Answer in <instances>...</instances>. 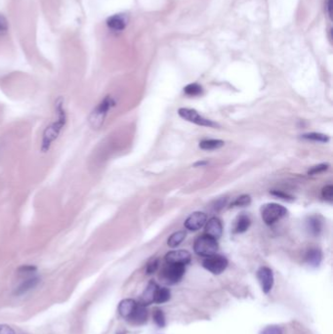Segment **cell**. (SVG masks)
<instances>
[{"label": "cell", "instance_id": "cell-1", "mask_svg": "<svg viewBox=\"0 0 333 334\" xmlns=\"http://www.w3.org/2000/svg\"><path fill=\"white\" fill-rule=\"evenodd\" d=\"M54 107H55V118L49 126H46L42 134L40 151L44 154L50 151L51 147L62 133L63 129L65 128L68 121V115L65 107V101L62 97H59L55 101Z\"/></svg>", "mask_w": 333, "mask_h": 334}, {"label": "cell", "instance_id": "cell-2", "mask_svg": "<svg viewBox=\"0 0 333 334\" xmlns=\"http://www.w3.org/2000/svg\"><path fill=\"white\" fill-rule=\"evenodd\" d=\"M115 99L112 96L108 95L104 97V99L96 105L89 115L88 122L90 126L95 130L100 129L104 124L110 111L115 107Z\"/></svg>", "mask_w": 333, "mask_h": 334}, {"label": "cell", "instance_id": "cell-3", "mask_svg": "<svg viewBox=\"0 0 333 334\" xmlns=\"http://www.w3.org/2000/svg\"><path fill=\"white\" fill-rule=\"evenodd\" d=\"M219 249V244L217 240L207 236L202 235L198 237L194 243V251L202 257H209L217 253Z\"/></svg>", "mask_w": 333, "mask_h": 334}, {"label": "cell", "instance_id": "cell-4", "mask_svg": "<svg viewBox=\"0 0 333 334\" xmlns=\"http://www.w3.org/2000/svg\"><path fill=\"white\" fill-rule=\"evenodd\" d=\"M287 209L279 203H267L261 208V216L265 224L271 226L285 217Z\"/></svg>", "mask_w": 333, "mask_h": 334}, {"label": "cell", "instance_id": "cell-5", "mask_svg": "<svg viewBox=\"0 0 333 334\" xmlns=\"http://www.w3.org/2000/svg\"><path fill=\"white\" fill-rule=\"evenodd\" d=\"M185 274V266L179 264H169L167 263V266L162 269L160 273V280L161 282L172 285L176 284L180 282Z\"/></svg>", "mask_w": 333, "mask_h": 334}, {"label": "cell", "instance_id": "cell-6", "mask_svg": "<svg viewBox=\"0 0 333 334\" xmlns=\"http://www.w3.org/2000/svg\"><path fill=\"white\" fill-rule=\"evenodd\" d=\"M178 115H180L183 119L187 120L189 122L195 123L197 126H204V127H219L218 123L203 117L194 109L181 108L178 111Z\"/></svg>", "mask_w": 333, "mask_h": 334}, {"label": "cell", "instance_id": "cell-7", "mask_svg": "<svg viewBox=\"0 0 333 334\" xmlns=\"http://www.w3.org/2000/svg\"><path fill=\"white\" fill-rule=\"evenodd\" d=\"M228 259L222 255H211L206 257L202 262V266L204 269L212 273L213 275H220L225 271L228 267Z\"/></svg>", "mask_w": 333, "mask_h": 334}, {"label": "cell", "instance_id": "cell-8", "mask_svg": "<svg viewBox=\"0 0 333 334\" xmlns=\"http://www.w3.org/2000/svg\"><path fill=\"white\" fill-rule=\"evenodd\" d=\"M207 222V216L205 213L197 211L192 213L185 221V228L192 232H197L205 226Z\"/></svg>", "mask_w": 333, "mask_h": 334}, {"label": "cell", "instance_id": "cell-9", "mask_svg": "<svg viewBox=\"0 0 333 334\" xmlns=\"http://www.w3.org/2000/svg\"><path fill=\"white\" fill-rule=\"evenodd\" d=\"M257 278L260 282L261 288L263 293H269L274 286V273L268 267H261L257 272Z\"/></svg>", "mask_w": 333, "mask_h": 334}, {"label": "cell", "instance_id": "cell-10", "mask_svg": "<svg viewBox=\"0 0 333 334\" xmlns=\"http://www.w3.org/2000/svg\"><path fill=\"white\" fill-rule=\"evenodd\" d=\"M165 260L169 264L186 266L191 261V253L187 251H169L165 255Z\"/></svg>", "mask_w": 333, "mask_h": 334}, {"label": "cell", "instance_id": "cell-11", "mask_svg": "<svg viewBox=\"0 0 333 334\" xmlns=\"http://www.w3.org/2000/svg\"><path fill=\"white\" fill-rule=\"evenodd\" d=\"M223 234V225L221 220L217 217H212L205 224V235L214 239H219Z\"/></svg>", "mask_w": 333, "mask_h": 334}, {"label": "cell", "instance_id": "cell-12", "mask_svg": "<svg viewBox=\"0 0 333 334\" xmlns=\"http://www.w3.org/2000/svg\"><path fill=\"white\" fill-rule=\"evenodd\" d=\"M158 288V285L156 284V282L152 281L149 282V284L147 285L146 289L144 290L143 294L141 295L140 298V304L143 306H148L153 304L155 301V296H156V290Z\"/></svg>", "mask_w": 333, "mask_h": 334}, {"label": "cell", "instance_id": "cell-13", "mask_svg": "<svg viewBox=\"0 0 333 334\" xmlns=\"http://www.w3.org/2000/svg\"><path fill=\"white\" fill-rule=\"evenodd\" d=\"M127 20L125 16L121 14H116L110 17L107 21V26L112 32H122L126 27Z\"/></svg>", "mask_w": 333, "mask_h": 334}, {"label": "cell", "instance_id": "cell-14", "mask_svg": "<svg viewBox=\"0 0 333 334\" xmlns=\"http://www.w3.org/2000/svg\"><path fill=\"white\" fill-rule=\"evenodd\" d=\"M148 320V310L146 309V306L141 305L140 303H137L135 310L131 315V317L128 319V321L132 324H144Z\"/></svg>", "mask_w": 333, "mask_h": 334}, {"label": "cell", "instance_id": "cell-15", "mask_svg": "<svg viewBox=\"0 0 333 334\" xmlns=\"http://www.w3.org/2000/svg\"><path fill=\"white\" fill-rule=\"evenodd\" d=\"M136 306H137V302H136L135 300L127 298V299H123L122 301H120V303L118 304L117 310H118L119 315L123 319L128 320L131 317L132 313L134 312Z\"/></svg>", "mask_w": 333, "mask_h": 334}, {"label": "cell", "instance_id": "cell-16", "mask_svg": "<svg viewBox=\"0 0 333 334\" xmlns=\"http://www.w3.org/2000/svg\"><path fill=\"white\" fill-rule=\"evenodd\" d=\"M323 227V220L318 215H314V216L309 217L306 222V228L309 232V234H311L315 237L319 236L322 233Z\"/></svg>", "mask_w": 333, "mask_h": 334}, {"label": "cell", "instance_id": "cell-17", "mask_svg": "<svg viewBox=\"0 0 333 334\" xmlns=\"http://www.w3.org/2000/svg\"><path fill=\"white\" fill-rule=\"evenodd\" d=\"M323 260V253L319 248H311L306 253L305 261L313 268H317L321 265Z\"/></svg>", "mask_w": 333, "mask_h": 334}, {"label": "cell", "instance_id": "cell-18", "mask_svg": "<svg viewBox=\"0 0 333 334\" xmlns=\"http://www.w3.org/2000/svg\"><path fill=\"white\" fill-rule=\"evenodd\" d=\"M38 282H39V278H37V277H31V278L27 279L17 287V289L15 291L16 295L21 296V295L29 293L30 290L33 289L38 284Z\"/></svg>", "mask_w": 333, "mask_h": 334}, {"label": "cell", "instance_id": "cell-19", "mask_svg": "<svg viewBox=\"0 0 333 334\" xmlns=\"http://www.w3.org/2000/svg\"><path fill=\"white\" fill-rule=\"evenodd\" d=\"M250 224H251V221H250V218L247 215H244V214L240 215L238 217V219L235 223L234 233L242 234V233L246 232L250 227Z\"/></svg>", "mask_w": 333, "mask_h": 334}, {"label": "cell", "instance_id": "cell-20", "mask_svg": "<svg viewBox=\"0 0 333 334\" xmlns=\"http://www.w3.org/2000/svg\"><path fill=\"white\" fill-rule=\"evenodd\" d=\"M225 145V142L219 139H206V140H202L199 143V148L201 150L204 151H214V150H218L220 148Z\"/></svg>", "mask_w": 333, "mask_h": 334}, {"label": "cell", "instance_id": "cell-21", "mask_svg": "<svg viewBox=\"0 0 333 334\" xmlns=\"http://www.w3.org/2000/svg\"><path fill=\"white\" fill-rule=\"evenodd\" d=\"M186 239V232L185 231H179L174 234H172L168 240H167V245L169 247H177L178 245H180L183 240Z\"/></svg>", "mask_w": 333, "mask_h": 334}, {"label": "cell", "instance_id": "cell-22", "mask_svg": "<svg viewBox=\"0 0 333 334\" xmlns=\"http://www.w3.org/2000/svg\"><path fill=\"white\" fill-rule=\"evenodd\" d=\"M171 293L167 287H159L156 290V296H155V301L154 303L156 304H162L165 303L170 299Z\"/></svg>", "mask_w": 333, "mask_h": 334}, {"label": "cell", "instance_id": "cell-23", "mask_svg": "<svg viewBox=\"0 0 333 334\" xmlns=\"http://www.w3.org/2000/svg\"><path fill=\"white\" fill-rule=\"evenodd\" d=\"M303 139L314 141V142H320V143H327L329 141V137L323 133H317V132H311L303 134Z\"/></svg>", "mask_w": 333, "mask_h": 334}, {"label": "cell", "instance_id": "cell-24", "mask_svg": "<svg viewBox=\"0 0 333 334\" xmlns=\"http://www.w3.org/2000/svg\"><path fill=\"white\" fill-rule=\"evenodd\" d=\"M184 92L188 96H198L202 93V87L198 84H191L184 88Z\"/></svg>", "mask_w": 333, "mask_h": 334}, {"label": "cell", "instance_id": "cell-25", "mask_svg": "<svg viewBox=\"0 0 333 334\" xmlns=\"http://www.w3.org/2000/svg\"><path fill=\"white\" fill-rule=\"evenodd\" d=\"M251 202V198L248 195H242L239 197L238 199H236L234 202H232L231 206L232 207H236V206H246L249 205Z\"/></svg>", "mask_w": 333, "mask_h": 334}, {"label": "cell", "instance_id": "cell-26", "mask_svg": "<svg viewBox=\"0 0 333 334\" xmlns=\"http://www.w3.org/2000/svg\"><path fill=\"white\" fill-rule=\"evenodd\" d=\"M153 317H154V321H155V323H156L157 326L163 327L165 325V316H164V314L161 310L156 309Z\"/></svg>", "mask_w": 333, "mask_h": 334}, {"label": "cell", "instance_id": "cell-27", "mask_svg": "<svg viewBox=\"0 0 333 334\" xmlns=\"http://www.w3.org/2000/svg\"><path fill=\"white\" fill-rule=\"evenodd\" d=\"M329 167V164L328 163H321V164H318L316 166H313L309 171H308V174L309 175H318V174H321L323 173L324 171H326Z\"/></svg>", "mask_w": 333, "mask_h": 334}, {"label": "cell", "instance_id": "cell-28", "mask_svg": "<svg viewBox=\"0 0 333 334\" xmlns=\"http://www.w3.org/2000/svg\"><path fill=\"white\" fill-rule=\"evenodd\" d=\"M9 30V24L7 19L0 14V37H3L5 34H7Z\"/></svg>", "mask_w": 333, "mask_h": 334}, {"label": "cell", "instance_id": "cell-29", "mask_svg": "<svg viewBox=\"0 0 333 334\" xmlns=\"http://www.w3.org/2000/svg\"><path fill=\"white\" fill-rule=\"evenodd\" d=\"M322 197L324 200L331 202L333 199V187L331 185H327L322 191Z\"/></svg>", "mask_w": 333, "mask_h": 334}, {"label": "cell", "instance_id": "cell-30", "mask_svg": "<svg viewBox=\"0 0 333 334\" xmlns=\"http://www.w3.org/2000/svg\"><path fill=\"white\" fill-rule=\"evenodd\" d=\"M36 270H37V268L35 266L24 265V266H22L18 269V273L20 275H31V274H34Z\"/></svg>", "mask_w": 333, "mask_h": 334}, {"label": "cell", "instance_id": "cell-31", "mask_svg": "<svg viewBox=\"0 0 333 334\" xmlns=\"http://www.w3.org/2000/svg\"><path fill=\"white\" fill-rule=\"evenodd\" d=\"M260 334H283L281 327L278 325H270L264 328Z\"/></svg>", "mask_w": 333, "mask_h": 334}, {"label": "cell", "instance_id": "cell-32", "mask_svg": "<svg viewBox=\"0 0 333 334\" xmlns=\"http://www.w3.org/2000/svg\"><path fill=\"white\" fill-rule=\"evenodd\" d=\"M158 265H159V262H158L157 259H155V260L150 262V263L148 264V266H147V274H148V275H152V274H154V273L157 270Z\"/></svg>", "mask_w": 333, "mask_h": 334}, {"label": "cell", "instance_id": "cell-33", "mask_svg": "<svg viewBox=\"0 0 333 334\" xmlns=\"http://www.w3.org/2000/svg\"><path fill=\"white\" fill-rule=\"evenodd\" d=\"M0 334H16V332L10 325L0 324Z\"/></svg>", "mask_w": 333, "mask_h": 334}, {"label": "cell", "instance_id": "cell-34", "mask_svg": "<svg viewBox=\"0 0 333 334\" xmlns=\"http://www.w3.org/2000/svg\"><path fill=\"white\" fill-rule=\"evenodd\" d=\"M272 195H274V196H276V197H278L280 199H285V200H289V199H292V197H290L289 195L284 194V193H282L281 191H273L272 192Z\"/></svg>", "mask_w": 333, "mask_h": 334}, {"label": "cell", "instance_id": "cell-35", "mask_svg": "<svg viewBox=\"0 0 333 334\" xmlns=\"http://www.w3.org/2000/svg\"><path fill=\"white\" fill-rule=\"evenodd\" d=\"M209 162L207 161H199V162H197L196 164H195V166H203V165H205V164H207Z\"/></svg>", "mask_w": 333, "mask_h": 334}]
</instances>
